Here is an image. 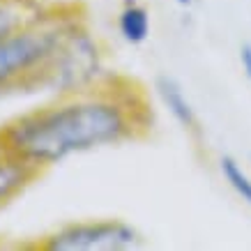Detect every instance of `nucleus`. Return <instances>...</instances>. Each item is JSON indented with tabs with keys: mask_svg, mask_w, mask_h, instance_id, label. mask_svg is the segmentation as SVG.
<instances>
[{
	"mask_svg": "<svg viewBox=\"0 0 251 251\" xmlns=\"http://www.w3.org/2000/svg\"><path fill=\"white\" fill-rule=\"evenodd\" d=\"M127 134V118L111 101H76L25 118L9 129V145L25 161H60L67 154L115 143Z\"/></svg>",
	"mask_w": 251,
	"mask_h": 251,
	"instance_id": "nucleus-1",
	"label": "nucleus"
},
{
	"mask_svg": "<svg viewBox=\"0 0 251 251\" xmlns=\"http://www.w3.org/2000/svg\"><path fill=\"white\" fill-rule=\"evenodd\" d=\"M60 42V30H23L0 35V83L49 60Z\"/></svg>",
	"mask_w": 251,
	"mask_h": 251,
	"instance_id": "nucleus-2",
	"label": "nucleus"
},
{
	"mask_svg": "<svg viewBox=\"0 0 251 251\" xmlns=\"http://www.w3.org/2000/svg\"><path fill=\"white\" fill-rule=\"evenodd\" d=\"M138 244V233L120 221L81 224L69 226L51 237L49 249L53 251H97V249H129Z\"/></svg>",
	"mask_w": 251,
	"mask_h": 251,
	"instance_id": "nucleus-3",
	"label": "nucleus"
},
{
	"mask_svg": "<svg viewBox=\"0 0 251 251\" xmlns=\"http://www.w3.org/2000/svg\"><path fill=\"white\" fill-rule=\"evenodd\" d=\"M51 58L55 60L53 83L60 88L83 83L97 72V46L83 32H60V42Z\"/></svg>",
	"mask_w": 251,
	"mask_h": 251,
	"instance_id": "nucleus-4",
	"label": "nucleus"
},
{
	"mask_svg": "<svg viewBox=\"0 0 251 251\" xmlns=\"http://www.w3.org/2000/svg\"><path fill=\"white\" fill-rule=\"evenodd\" d=\"M157 92H159L164 106L168 108V113L173 115L184 129H194V127H196V111L191 106L189 97L184 95L182 85L177 83L173 76L157 78Z\"/></svg>",
	"mask_w": 251,
	"mask_h": 251,
	"instance_id": "nucleus-5",
	"label": "nucleus"
},
{
	"mask_svg": "<svg viewBox=\"0 0 251 251\" xmlns=\"http://www.w3.org/2000/svg\"><path fill=\"white\" fill-rule=\"evenodd\" d=\"M118 25H120L122 37L127 39V42L141 44V42H145L148 35H150V14H148V9L141 7V5H127V7L120 12Z\"/></svg>",
	"mask_w": 251,
	"mask_h": 251,
	"instance_id": "nucleus-6",
	"label": "nucleus"
},
{
	"mask_svg": "<svg viewBox=\"0 0 251 251\" xmlns=\"http://www.w3.org/2000/svg\"><path fill=\"white\" fill-rule=\"evenodd\" d=\"M30 177V168L23 161H0V203L14 196L25 180Z\"/></svg>",
	"mask_w": 251,
	"mask_h": 251,
	"instance_id": "nucleus-7",
	"label": "nucleus"
},
{
	"mask_svg": "<svg viewBox=\"0 0 251 251\" xmlns=\"http://www.w3.org/2000/svg\"><path fill=\"white\" fill-rule=\"evenodd\" d=\"M221 175L226 177V182L230 184V189L235 191L237 196L251 207V177L247 175V171L237 164L235 157H230V154L221 157Z\"/></svg>",
	"mask_w": 251,
	"mask_h": 251,
	"instance_id": "nucleus-8",
	"label": "nucleus"
},
{
	"mask_svg": "<svg viewBox=\"0 0 251 251\" xmlns=\"http://www.w3.org/2000/svg\"><path fill=\"white\" fill-rule=\"evenodd\" d=\"M14 23H16L14 12L0 5V35H7V32L14 30Z\"/></svg>",
	"mask_w": 251,
	"mask_h": 251,
	"instance_id": "nucleus-9",
	"label": "nucleus"
},
{
	"mask_svg": "<svg viewBox=\"0 0 251 251\" xmlns=\"http://www.w3.org/2000/svg\"><path fill=\"white\" fill-rule=\"evenodd\" d=\"M240 65H242L247 78L251 81V44H249V42L240 46Z\"/></svg>",
	"mask_w": 251,
	"mask_h": 251,
	"instance_id": "nucleus-10",
	"label": "nucleus"
},
{
	"mask_svg": "<svg viewBox=\"0 0 251 251\" xmlns=\"http://www.w3.org/2000/svg\"><path fill=\"white\" fill-rule=\"evenodd\" d=\"M173 2H177V5H182V7H187V5H191V0H173Z\"/></svg>",
	"mask_w": 251,
	"mask_h": 251,
	"instance_id": "nucleus-11",
	"label": "nucleus"
}]
</instances>
